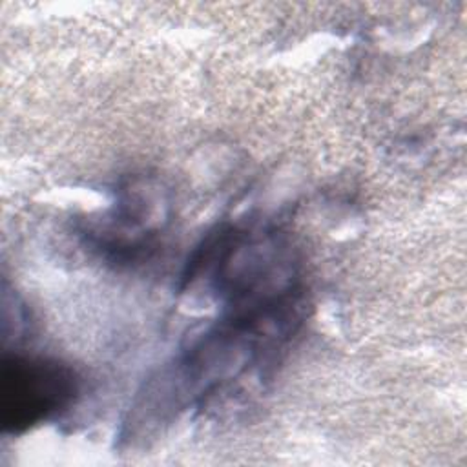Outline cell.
<instances>
[{
	"mask_svg": "<svg viewBox=\"0 0 467 467\" xmlns=\"http://www.w3.org/2000/svg\"><path fill=\"white\" fill-rule=\"evenodd\" d=\"M75 390L67 368L44 359L13 356L2 370V421L24 431L67 403Z\"/></svg>",
	"mask_w": 467,
	"mask_h": 467,
	"instance_id": "6da1fadb",
	"label": "cell"
}]
</instances>
